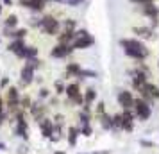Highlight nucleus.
Masks as SVG:
<instances>
[{
	"label": "nucleus",
	"instance_id": "5",
	"mask_svg": "<svg viewBox=\"0 0 159 154\" xmlns=\"http://www.w3.org/2000/svg\"><path fill=\"white\" fill-rule=\"evenodd\" d=\"M116 102L122 110H132L134 102H136V97L130 90H120L118 95H116Z\"/></svg>",
	"mask_w": 159,
	"mask_h": 154
},
{
	"label": "nucleus",
	"instance_id": "14",
	"mask_svg": "<svg viewBox=\"0 0 159 154\" xmlns=\"http://www.w3.org/2000/svg\"><path fill=\"white\" fill-rule=\"evenodd\" d=\"M16 58L18 59H23V61H27V59H34V58H39V49H38L36 45H27L22 52H18L16 54Z\"/></svg>",
	"mask_w": 159,
	"mask_h": 154
},
{
	"label": "nucleus",
	"instance_id": "38",
	"mask_svg": "<svg viewBox=\"0 0 159 154\" xmlns=\"http://www.w3.org/2000/svg\"><path fill=\"white\" fill-rule=\"evenodd\" d=\"M65 4L70 6V7H79L80 4H84V0H66Z\"/></svg>",
	"mask_w": 159,
	"mask_h": 154
},
{
	"label": "nucleus",
	"instance_id": "29",
	"mask_svg": "<svg viewBox=\"0 0 159 154\" xmlns=\"http://www.w3.org/2000/svg\"><path fill=\"white\" fill-rule=\"evenodd\" d=\"M32 97L27 93V95H22V99H20V108H22L23 111H29L30 110V106H32Z\"/></svg>",
	"mask_w": 159,
	"mask_h": 154
},
{
	"label": "nucleus",
	"instance_id": "48",
	"mask_svg": "<svg viewBox=\"0 0 159 154\" xmlns=\"http://www.w3.org/2000/svg\"><path fill=\"white\" fill-rule=\"evenodd\" d=\"M2 151H6V143H4V142H0V152H2Z\"/></svg>",
	"mask_w": 159,
	"mask_h": 154
},
{
	"label": "nucleus",
	"instance_id": "7",
	"mask_svg": "<svg viewBox=\"0 0 159 154\" xmlns=\"http://www.w3.org/2000/svg\"><path fill=\"white\" fill-rule=\"evenodd\" d=\"M136 127V115L134 110H122V131L132 133Z\"/></svg>",
	"mask_w": 159,
	"mask_h": 154
},
{
	"label": "nucleus",
	"instance_id": "45",
	"mask_svg": "<svg viewBox=\"0 0 159 154\" xmlns=\"http://www.w3.org/2000/svg\"><path fill=\"white\" fill-rule=\"evenodd\" d=\"M18 152H20V154H27V152H29V149H27L25 145H22L20 149H18Z\"/></svg>",
	"mask_w": 159,
	"mask_h": 154
},
{
	"label": "nucleus",
	"instance_id": "35",
	"mask_svg": "<svg viewBox=\"0 0 159 154\" xmlns=\"http://www.w3.org/2000/svg\"><path fill=\"white\" fill-rule=\"evenodd\" d=\"M50 90L48 88H45V86H41V88L38 90V99H39V100H45V99H48V97H50Z\"/></svg>",
	"mask_w": 159,
	"mask_h": 154
},
{
	"label": "nucleus",
	"instance_id": "10",
	"mask_svg": "<svg viewBox=\"0 0 159 154\" xmlns=\"http://www.w3.org/2000/svg\"><path fill=\"white\" fill-rule=\"evenodd\" d=\"M47 110H48V106H45V104L38 99V100H34V102H32V106H30V110L27 111V113H29V115L34 118L36 122H39L41 118L47 117Z\"/></svg>",
	"mask_w": 159,
	"mask_h": 154
},
{
	"label": "nucleus",
	"instance_id": "32",
	"mask_svg": "<svg viewBox=\"0 0 159 154\" xmlns=\"http://www.w3.org/2000/svg\"><path fill=\"white\" fill-rule=\"evenodd\" d=\"M113 131H122V111L113 115Z\"/></svg>",
	"mask_w": 159,
	"mask_h": 154
},
{
	"label": "nucleus",
	"instance_id": "47",
	"mask_svg": "<svg viewBox=\"0 0 159 154\" xmlns=\"http://www.w3.org/2000/svg\"><path fill=\"white\" fill-rule=\"evenodd\" d=\"M48 2H56V4H65L66 0H47V4H48Z\"/></svg>",
	"mask_w": 159,
	"mask_h": 154
},
{
	"label": "nucleus",
	"instance_id": "42",
	"mask_svg": "<svg viewBox=\"0 0 159 154\" xmlns=\"http://www.w3.org/2000/svg\"><path fill=\"white\" fill-rule=\"evenodd\" d=\"M18 6L23 9H30V0H18Z\"/></svg>",
	"mask_w": 159,
	"mask_h": 154
},
{
	"label": "nucleus",
	"instance_id": "20",
	"mask_svg": "<svg viewBox=\"0 0 159 154\" xmlns=\"http://www.w3.org/2000/svg\"><path fill=\"white\" fill-rule=\"evenodd\" d=\"M75 36H73V30H61L57 34V43H63V45H72Z\"/></svg>",
	"mask_w": 159,
	"mask_h": 154
},
{
	"label": "nucleus",
	"instance_id": "3",
	"mask_svg": "<svg viewBox=\"0 0 159 154\" xmlns=\"http://www.w3.org/2000/svg\"><path fill=\"white\" fill-rule=\"evenodd\" d=\"M132 110H134L136 120H139V122H147L152 117V104L143 100L141 97H136V102H134V108Z\"/></svg>",
	"mask_w": 159,
	"mask_h": 154
},
{
	"label": "nucleus",
	"instance_id": "40",
	"mask_svg": "<svg viewBox=\"0 0 159 154\" xmlns=\"http://www.w3.org/2000/svg\"><path fill=\"white\" fill-rule=\"evenodd\" d=\"M86 34H89V30H88V29H77L75 32H73V36H75V40H77V38L86 36Z\"/></svg>",
	"mask_w": 159,
	"mask_h": 154
},
{
	"label": "nucleus",
	"instance_id": "36",
	"mask_svg": "<svg viewBox=\"0 0 159 154\" xmlns=\"http://www.w3.org/2000/svg\"><path fill=\"white\" fill-rule=\"evenodd\" d=\"M52 120H54V124L56 125H65V115H61V113H56L54 117H52Z\"/></svg>",
	"mask_w": 159,
	"mask_h": 154
},
{
	"label": "nucleus",
	"instance_id": "44",
	"mask_svg": "<svg viewBox=\"0 0 159 154\" xmlns=\"http://www.w3.org/2000/svg\"><path fill=\"white\" fill-rule=\"evenodd\" d=\"M157 25H159V18H152V20H150V27H152V29H156Z\"/></svg>",
	"mask_w": 159,
	"mask_h": 154
},
{
	"label": "nucleus",
	"instance_id": "13",
	"mask_svg": "<svg viewBox=\"0 0 159 154\" xmlns=\"http://www.w3.org/2000/svg\"><path fill=\"white\" fill-rule=\"evenodd\" d=\"M138 13L141 16H145V18H148V20H152V18H159V6L157 2L156 4H147V6H141V7L138 9Z\"/></svg>",
	"mask_w": 159,
	"mask_h": 154
},
{
	"label": "nucleus",
	"instance_id": "8",
	"mask_svg": "<svg viewBox=\"0 0 159 154\" xmlns=\"http://www.w3.org/2000/svg\"><path fill=\"white\" fill-rule=\"evenodd\" d=\"M34 81H36V70L27 66V65H23L22 70H20V86L22 88H27Z\"/></svg>",
	"mask_w": 159,
	"mask_h": 154
},
{
	"label": "nucleus",
	"instance_id": "41",
	"mask_svg": "<svg viewBox=\"0 0 159 154\" xmlns=\"http://www.w3.org/2000/svg\"><path fill=\"white\" fill-rule=\"evenodd\" d=\"M139 145H141V147H145V149H152V147H154V142L141 138V140H139Z\"/></svg>",
	"mask_w": 159,
	"mask_h": 154
},
{
	"label": "nucleus",
	"instance_id": "43",
	"mask_svg": "<svg viewBox=\"0 0 159 154\" xmlns=\"http://www.w3.org/2000/svg\"><path fill=\"white\" fill-rule=\"evenodd\" d=\"M57 95H56V99H54V97H48V104H50V106H57Z\"/></svg>",
	"mask_w": 159,
	"mask_h": 154
},
{
	"label": "nucleus",
	"instance_id": "31",
	"mask_svg": "<svg viewBox=\"0 0 159 154\" xmlns=\"http://www.w3.org/2000/svg\"><path fill=\"white\" fill-rule=\"evenodd\" d=\"M25 65L27 66H30V68H34V70H41V66H43V61H41V59L39 58H34V59H27V61H25Z\"/></svg>",
	"mask_w": 159,
	"mask_h": 154
},
{
	"label": "nucleus",
	"instance_id": "25",
	"mask_svg": "<svg viewBox=\"0 0 159 154\" xmlns=\"http://www.w3.org/2000/svg\"><path fill=\"white\" fill-rule=\"evenodd\" d=\"M2 23H4V27L16 29V27H18V23H20V20H18V16H16L15 13H11V15L6 16V20H2Z\"/></svg>",
	"mask_w": 159,
	"mask_h": 154
},
{
	"label": "nucleus",
	"instance_id": "52",
	"mask_svg": "<svg viewBox=\"0 0 159 154\" xmlns=\"http://www.w3.org/2000/svg\"><path fill=\"white\" fill-rule=\"evenodd\" d=\"M157 68H159V61H157Z\"/></svg>",
	"mask_w": 159,
	"mask_h": 154
},
{
	"label": "nucleus",
	"instance_id": "2",
	"mask_svg": "<svg viewBox=\"0 0 159 154\" xmlns=\"http://www.w3.org/2000/svg\"><path fill=\"white\" fill-rule=\"evenodd\" d=\"M65 95L70 100V106H82L84 104V93L80 91V82H68Z\"/></svg>",
	"mask_w": 159,
	"mask_h": 154
},
{
	"label": "nucleus",
	"instance_id": "16",
	"mask_svg": "<svg viewBox=\"0 0 159 154\" xmlns=\"http://www.w3.org/2000/svg\"><path fill=\"white\" fill-rule=\"evenodd\" d=\"M79 136H80V127L79 125H70V127L66 129V142H68V145L75 147L77 142H79Z\"/></svg>",
	"mask_w": 159,
	"mask_h": 154
},
{
	"label": "nucleus",
	"instance_id": "34",
	"mask_svg": "<svg viewBox=\"0 0 159 154\" xmlns=\"http://www.w3.org/2000/svg\"><path fill=\"white\" fill-rule=\"evenodd\" d=\"M104 113H107V110H106V102H104V100H98L97 106H95V117L98 118L100 115H104Z\"/></svg>",
	"mask_w": 159,
	"mask_h": 154
},
{
	"label": "nucleus",
	"instance_id": "9",
	"mask_svg": "<svg viewBox=\"0 0 159 154\" xmlns=\"http://www.w3.org/2000/svg\"><path fill=\"white\" fill-rule=\"evenodd\" d=\"M132 34H136L138 40L141 41H150V40H156V30L152 29L150 25H138V27H132Z\"/></svg>",
	"mask_w": 159,
	"mask_h": 154
},
{
	"label": "nucleus",
	"instance_id": "22",
	"mask_svg": "<svg viewBox=\"0 0 159 154\" xmlns=\"http://www.w3.org/2000/svg\"><path fill=\"white\" fill-rule=\"evenodd\" d=\"M82 93H84V104H89V106H93L98 99V93L95 88H86V91H82Z\"/></svg>",
	"mask_w": 159,
	"mask_h": 154
},
{
	"label": "nucleus",
	"instance_id": "46",
	"mask_svg": "<svg viewBox=\"0 0 159 154\" xmlns=\"http://www.w3.org/2000/svg\"><path fill=\"white\" fill-rule=\"evenodd\" d=\"M2 4L7 6V7H11V6H13V0H2Z\"/></svg>",
	"mask_w": 159,
	"mask_h": 154
},
{
	"label": "nucleus",
	"instance_id": "54",
	"mask_svg": "<svg viewBox=\"0 0 159 154\" xmlns=\"http://www.w3.org/2000/svg\"><path fill=\"white\" fill-rule=\"evenodd\" d=\"M0 91H2V88H0Z\"/></svg>",
	"mask_w": 159,
	"mask_h": 154
},
{
	"label": "nucleus",
	"instance_id": "12",
	"mask_svg": "<svg viewBox=\"0 0 159 154\" xmlns=\"http://www.w3.org/2000/svg\"><path fill=\"white\" fill-rule=\"evenodd\" d=\"M95 45V38L93 34H86V36L82 38H77V40H73L72 47L75 50H86V49H91Z\"/></svg>",
	"mask_w": 159,
	"mask_h": 154
},
{
	"label": "nucleus",
	"instance_id": "15",
	"mask_svg": "<svg viewBox=\"0 0 159 154\" xmlns=\"http://www.w3.org/2000/svg\"><path fill=\"white\" fill-rule=\"evenodd\" d=\"M118 43H120L122 49H145V47H147L145 41L138 40V38H122Z\"/></svg>",
	"mask_w": 159,
	"mask_h": 154
},
{
	"label": "nucleus",
	"instance_id": "33",
	"mask_svg": "<svg viewBox=\"0 0 159 154\" xmlns=\"http://www.w3.org/2000/svg\"><path fill=\"white\" fill-rule=\"evenodd\" d=\"M79 127H80V136H84V138H89V136H93V125H91V124L79 125Z\"/></svg>",
	"mask_w": 159,
	"mask_h": 154
},
{
	"label": "nucleus",
	"instance_id": "19",
	"mask_svg": "<svg viewBox=\"0 0 159 154\" xmlns=\"http://www.w3.org/2000/svg\"><path fill=\"white\" fill-rule=\"evenodd\" d=\"M97 120H98V124H100V127L104 131H113V115L104 113V115H100Z\"/></svg>",
	"mask_w": 159,
	"mask_h": 154
},
{
	"label": "nucleus",
	"instance_id": "21",
	"mask_svg": "<svg viewBox=\"0 0 159 154\" xmlns=\"http://www.w3.org/2000/svg\"><path fill=\"white\" fill-rule=\"evenodd\" d=\"M47 7V0H30V9L34 15H41Z\"/></svg>",
	"mask_w": 159,
	"mask_h": 154
},
{
	"label": "nucleus",
	"instance_id": "11",
	"mask_svg": "<svg viewBox=\"0 0 159 154\" xmlns=\"http://www.w3.org/2000/svg\"><path fill=\"white\" fill-rule=\"evenodd\" d=\"M38 127H39V133H41V136L43 138H50L52 134H54V129H56V124H54V120L48 117L41 118L39 122H38Z\"/></svg>",
	"mask_w": 159,
	"mask_h": 154
},
{
	"label": "nucleus",
	"instance_id": "1",
	"mask_svg": "<svg viewBox=\"0 0 159 154\" xmlns=\"http://www.w3.org/2000/svg\"><path fill=\"white\" fill-rule=\"evenodd\" d=\"M39 32H43L47 36H57L61 32V20H57L54 15H43L39 20Z\"/></svg>",
	"mask_w": 159,
	"mask_h": 154
},
{
	"label": "nucleus",
	"instance_id": "4",
	"mask_svg": "<svg viewBox=\"0 0 159 154\" xmlns=\"http://www.w3.org/2000/svg\"><path fill=\"white\" fill-rule=\"evenodd\" d=\"M138 97H141L143 100H147L148 104H154L156 100H159V86L154 82H147L141 86V90L138 91Z\"/></svg>",
	"mask_w": 159,
	"mask_h": 154
},
{
	"label": "nucleus",
	"instance_id": "28",
	"mask_svg": "<svg viewBox=\"0 0 159 154\" xmlns=\"http://www.w3.org/2000/svg\"><path fill=\"white\" fill-rule=\"evenodd\" d=\"M77 118H79V125H86V124H91V118H93V115L80 110L79 113H77Z\"/></svg>",
	"mask_w": 159,
	"mask_h": 154
},
{
	"label": "nucleus",
	"instance_id": "26",
	"mask_svg": "<svg viewBox=\"0 0 159 154\" xmlns=\"http://www.w3.org/2000/svg\"><path fill=\"white\" fill-rule=\"evenodd\" d=\"M61 29L63 30H73V32H75V30L79 29V27H77V20H75V18H65V20L61 22Z\"/></svg>",
	"mask_w": 159,
	"mask_h": 154
},
{
	"label": "nucleus",
	"instance_id": "50",
	"mask_svg": "<svg viewBox=\"0 0 159 154\" xmlns=\"http://www.w3.org/2000/svg\"><path fill=\"white\" fill-rule=\"evenodd\" d=\"M2 9H4V4H0V16H2Z\"/></svg>",
	"mask_w": 159,
	"mask_h": 154
},
{
	"label": "nucleus",
	"instance_id": "37",
	"mask_svg": "<svg viewBox=\"0 0 159 154\" xmlns=\"http://www.w3.org/2000/svg\"><path fill=\"white\" fill-rule=\"evenodd\" d=\"M129 2L134 6H147V4H156L157 0H129Z\"/></svg>",
	"mask_w": 159,
	"mask_h": 154
},
{
	"label": "nucleus",
	"instance_id": "53",
	"mask_svg": "<svg viewBox=\"0 0 159 154\" xmlns=\"http://www.w3.org/2000/svg\"><path fill=\"white\" fill-rule=\"evenodd\" d=\"M0 41H2V38H0Z\"/></svg>",
	"mask_w": 159,
	"mask_h": 154
},
{
	"label": "nucleus",
	"instance_id": "6",
	"mask_svg": "<svg viewBox=\"0 0 159 154\" xmlns=\"http://www.w3.org/2000/svg\"><path fill=\"white\" fill-rule=\"evenodd\" d=\"M73 52H75V49H73L72 45L56 43L50 49V58L52 59H66V58H70Z\"/></svg>",
	"mask_w": 159,
	"mask_h": 154
},
{
	"label": "nucleus",
	"instance_id": "23",
	"mask_svg": "<svg viewBox=\"0 0 159 154\" xmlns=\"http://www.w3.org/2000/svg\"><path fill=\"white\" fill-rule=\"evenodd\" d=\"M9 115L7 110H6V100H4V97L0 95V127L6 124V122H9Z\"/></svg>",
	"mask_w": 159,
	"mask_h": 154
},
{
	"label": "nucleus",
	"instance_id": "30",
	"mask_svg": "<svg viewBox=\"0 0 159 154\" xmlns=\"http://www.w3.org/2000/svg\"><path fill=\"white\" fill-rule=\"evenodd\" d=\"M54 90H56V95H65L66 91V84L63 79H57V81H54Z\"/></svg>",
	"mask_w": 159,
	"mask_h": 154
},
{
	"label": "nucleus",
	"instance_id": "27",
	"mask_svg": "<svg viewBox=\"0 0 159 154\" xmlns=\"http://www.w3.org/2000/svg\"><path fill=\"white\" fill-rule=\"evenodd\" d=\"M97 77H98V73L95 72V70H89V68H82L77 79H79V82H80V81H84V79H97Z\"/></svg>",
	"mask_w": 159,
	"mask_h": 154
},
{
	"label": "nucleus",
	"instance_id": "24",
	"mask_svg": "<svg viewBox=\"0 0 159 154\" xmlns=\"http://www.w3.org/2000/svg\"><path fill=\"white\" fill-rule=\"evenodd\" d=\"M29 36V29L27 27H16L13 32H11V38L9 40H25Z\"/></svg>",
	"mask_w": 159,
	"mask_h": 154
},
{
	"label": "nucleus",
	"instance_id": "18",
	"mask_svg": "<svg viewBox=\"0 0 159 154\" xmlns=\"http://www.w3.org/2000/svg\"><path fill=\"white\" fill-rule=\"evenodd\" d=\"M82 66L79 63H68L65 66V79H72V77H79Z\"/></svg>",
	"mask_w": 159,
	"mask_h": 154
},
{
	"label": "nucleus",
	"instance_id": "51",
	"mask_svg": "<svg viewBox=\"0 0 159 154\" xmlns=\"http://www.w3.org/2000/svg\"><path fill=\"white\" fill-rule=\"evenodd\" d=\"M91 154H100V152H91Z\"/></svg>",
	"mask_w": 159,
	"mask_h": 154
},
{
	"label": "nucleus",
	"instance_id": "17",
	"mask_svg": "<svg viewBox=\"0 0 159 154\" xmlns=\"http://www.w3.org/2000/svg\"><path fill=\"white\" fill-rule=\"evenodd\" d=\"M25 47H27V41H25V40H11V41L7 43V47H6V50L16 56V54L22 52Z\"/></svg>",
	"mask_w": 159,
	"mask_h": 154
},
{
	"label": "nucleus",
	"instance_id": "39",
	"mask_svg": "<svg viewBox=\"0 0 159 154\" xmlns=\"http://www.w3.org/2000/svg\"><path fill=\"white\" fill-rule=\"evenodd\" d=\"M11 86V81H9V77H2L0 79V88L2 90H7Z\"/></svg>",
	"mask_w": 159,
	"mask_h": 154
},
{
	"label": "nucleus",
	"instance_id": "49",
	"mask_svg": "<svg viewBox=\"0 0 159 154\" xmlns=\"http://www.w3.org/2000/svg\"><path fill=\"white\" fill-rule=\"evenodd\" d=\"M54 154H66L65 151H54Z\"/></svg>",
	"mask_w": 159,
	"mask_h": 154
}]
</instances>
